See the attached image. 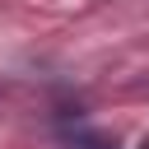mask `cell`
Instances as JSON below:
<instances>
[{"label": "cell", "mask_w": 149, "mask_h": 149, "mask_svg": "<svg viewBox=\"0 0 149 149\" xmlns=\"http://www.w3.org/2000/svg\"><path fill=\"white\" fill-rule=\"evenodd\" d=\"M74 149H112V144H102V140H93V135H74Z\"/></svg>", "instance_id": "obj_1"}]
</instances>
